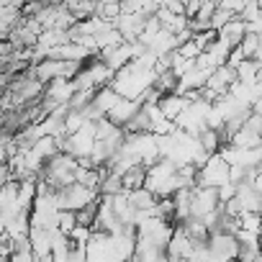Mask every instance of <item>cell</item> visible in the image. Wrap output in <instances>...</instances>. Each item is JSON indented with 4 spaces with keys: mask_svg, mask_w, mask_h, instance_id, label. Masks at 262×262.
I'll return each instance as SVG.
<instances>
[{
    "mask_svg": "<svg viewBox=\"0 0 262 262\" xmlns=\"http://www.w3.org/2000/svg\"><path fill=\"white\" fill-rule=\"evenodd\" d=\"M257 244H259V252H262V234L257 236Z\"/></svg>",
    "mask_w": 262,
    "mask_h": 262,
    "instance_id": "obj_2",
    "label": "cell"
},
{
    "mask_svg": "<svg viewBox=\"0 0 262 262\" xmlns=\"http://www.w3.org/2000/svg\"><path fill=\"white\" fill-rule=\"evenodd\" d=\"M121 178H123V188H126V190H137V188H144V185H147L149 170H147V165L134 162V165H128V167L121 172Z\"/></svg>",
    "mask_w": 262,
    "mask_h": 262,
    "instance_id": "obj_1",
    "label": "cell"
}]
</instances>
